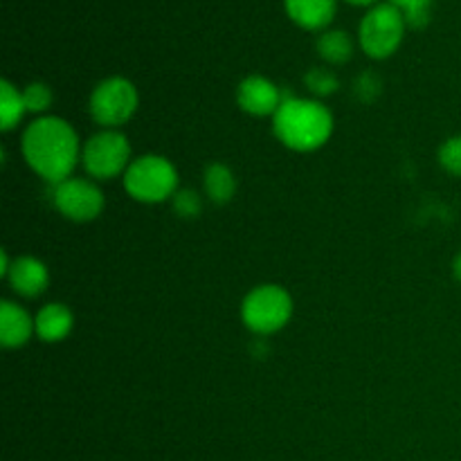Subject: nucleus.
Instances as JSON below:
<instances>
[{"label":"nucleus","mask_w":461,"mask_h":461,"mask_svg":"<svg viewBox=\"0 0 461 461\" xmlns=\"http://www.w3.org/2000/svg\"><path fill=\"white\" fill-rule=\"evenodd\" d=\"M23 156L41 178L59 185L70 178L79 160V140L61 117H41L23 135Z\"/></svg>","instance_id":"obj_1"},{"label":"nucleus","mask_w":461,"mask_h":461,"mask_svg":"<svg viewBox=\"0 0 461 461\" xmlns=\"http://www.w3.org/2000/svg\"><path fill=\"white\" fill-rule=\"evenodd\" d=\"M430 3L432 0H392V5L403 12L405 23L412 27H423L430 18Z\"/></svg>","instance_id":"obj_17"},{"label":"nucleus","mask_w":461,"mask_h":461,"mask_svg":"<svg viewBox=\"0 0 461 461\" xmlns=\"http://www.w3.org/2000/svg\"><path fill=\"white\" fill-rule=\"evenodd\" d=\"M25 113L27 108L23 102V93H18L9 81H3L0 84V126L3 131H12Z\"/></svg>","instance_id":"obj_15"},{"label":"nucleus","mask_w":461,"mask_h":461,"mask_svg":"<svg viewBox=\"0 0 461 461\" xmlns=\"http://www.w3.org/2000/svg\"><path fill=\"white\" fill-rule=\"evenodd\" d=\"M124 187L135 201L162 203L169 196H176L178 174L167 158L142 156L131 162L126 169Z\"/></svg>","instance_id":"obj_3"},{"label":"nucleus","mask_w":461,"mask_h":461,"mask_svg":"<svg viewBox=\"0 0 461 461\" xmlns=\"http://www.w3.org/2000/svg\"><path fill=\"white\" fill-rule=\"evenodd\" d=\"M54 205L66 219L86 223L102 214L104 194L90 180L68 178L54 189Z\"/></svg>","instance_id":"obj_8"},{"label":"nucleus","mask_w":461,"mask_h":461,"mask_svg":"<svg viewBox=\"0 0 461 461\" xmlns=\"http://www.w3.org/2000/svg\"><path fill=\"white\" fill-rule=\"evenodd\" d=\"M286 12L297 25L320 30L329 25L336 14V0H286Z\"/></svg>","instance_id":"obj_12"},{"label":"nucleus","mask_w":461,"mask_h":461,"mask_svg":"<svg viewBox=\"0 0 461 461\" xmlns=\"http://www.w3.org/2000/svg\"><path fill=\"white\" fill-rule=\"evenodd\" d=\"M7 279L18 295L36 297L48 288L50 273L43 261L34 259V257H21L12 264Z\"/></svg>","instance_id":"obj_10"},{"label":"nucleus","mask_w":461,"mask_h":461,"mask_svg":"<svg viewBox=\"0 0 461 461\" xmlns=\"http://www.w3.org/2000/svg\"><path fill=\"white\" fill-rule=\"evenodd\" d=\"M72 313L63 304H48L36 315V333L45 342H61L72 331Z\"/></svg>","instance_id":"obj_13"},{"label":"nucleus","mask_w":461,"mask_h":461,"mask_svg":"<svg viewBox=\"0 0 461 461\" xmlns=\"http://www.w3.org/2000/svg\"><path fill=\"white\" fill-rule=\"evenodd\" d=\"M439 162L448 174L461 176V135L446 140L439 149Z\"/></svg>","instance_id":"obj_19"},{"label":"nucleus","mask_w":461,"mask_h":461,"mask_svg":"<svg viewBox=\"0 0 461 461\" xmlns=\"http://www.w3.org/2000/svg\"><path fill=\"white\" fill-rule=\"evenodd\" d=\"M237 99L239 106L246 113H250V115L255 117H266L277 113V108L282 106L284 102V95L279 93V88L273 81L266 79V77L255 75L241 81Z\"/></svg>","instance_id":"obj_9"},{"label":"nucleus","mask_w":461,"mask_h":461,"mask_svg":"<svg viewBox=\"0 0 461 461\" xmlns=\"http://www.w3.org/2000/svg\"><path fill=\"white\" fill-rule=\"evenodd\" d=\"M306 86H309L315 95H331L336 93L338 79L333 72L322 70V68H315V70H311L309 75H306Z\"/></svg>","instance_id":"obj_20"},{"label":"nucleus","mask_w":461,"mask_h":461,"mask_svg":"<svg viewBox=\"0 0 461 461\" xmlns=\"http://www.w3.org/2000/svg\"><path fill=\"white\" fill-rule=\"evenodd\" d=\"M291 313V295L282 286H275V284H264V286L248 293L241 306V318L246 327L250 331L259 333V336H268V333L286 327Z\"/></svg>","instance_id":"obj_4"},{"label":"nucleus","mask_w":461,"mask_h":461,"mask_svg":"<svg viewBox=\"0 0 461 461\" xmlns=\"http://www.w3.org/2000/svg\"><path fill=\"white\" fill-rule=\"evenodd\" d=\"M318 50L329 63H345L349 61L351 52H354V43H351V39L345 32L333 30L320 36Z\"/></svg>","instance_id":"obj_16"},{"label":"nucleus","mask_w":461,"mask_h":461,"mask_svg":"<svg viewBox=\"0 0 461 461\" xmlns=\"http://www.w3.org/2000/svg\"><path fill=\"white\" fill-rule=\"evenodd\" d=\"M405 16L396 5H378L360 23V45L374 59H385L401 45Z\"/></svg>","instance_id":"obj_5"},{"label":"nucleus","mask_w":461,"mask_h":461,"mask_svg":"<svg viewBox=\"0 0 461 461\" xmlns=\"http://www.w3.org/2000/svg\"><path fill=\"white\" fill-rule=\"evenodd\" d=\"M205 192L207 196L214 203L223 205V203L232 201L234 192H237V180H234V174L225 165H214L207 167L205 171Z\"/></svg>","instance_id":"obj_14"},{"label":"nucleus","mask_w":461,"mask_h":461,"mask_svg":"<svg viewBox=\"0 0 461 461\" xmlns=\"http://www.w3.org/2000/svg\"><path fill=\"white\" fill-rule=\"evenodd\" d=\"M81 160H84L86 171L97 180H108L126 174L131 165L129 140L120 131H102V133L93 135L81 149Z\"/></svg>","instance_id":"obj_7"},{"label":"nucleus","mask_w":461,"mask_h":461,"mask_svg":"<svg viewBox=\"0 0 461 461\" xmlns=\"http://www.w3.org/2000/svg\"><path fill=\"white\" fill-rule=\"evenodd\" d=\"M174 205H176V212L183 216H196L198 212H201V201H198L196 194L189 192V189H185V192H176Z\"/></svg>","instance_id":"obj_21"},{"label":"nucleus","mask_w":461,"mask_h":461,"mask_svg":"<svg viewBox=\"0 0 461 461\" xmlns=\"http://www.w3.org/2000/svg\"><path fill=\"white\" fill-rule=\"evenodd\" d=\"M349 3H354V5H369V3H374V0H349Z\"/></svg>","instance_id":"obj_23"},{"label":"nucleus","mask_w":461,"mask_h":461,"mask_svg":"<svg viewBox=\"0 0 461 461\" xmlns=\"http://www.w3.org/2000/svg\"><path fill=\"white\" fill-rule=\"evenodd\" d=\"M138 108V90L124 77L104 79L90 97V115L99 126L117 129L133 117Z\"/></svg>","instance_id":"obj_6"},{"label":"nucleus","mask_w":461,"mask_h":461,"mask_svg":"<svg viewBox=\"0 0 461 461\" xmlns=\"http://www.w3.org/2000/svg\"><path fill=\"white\" fill-rule=\"evenodd\" d=\"M453 273H455V277H457L461 282V252H459L457 259H455V264H453Z\"/></svg>","instance_id":"obj_22"},{"label":"nucleus","mask_w":461,"mask_h":461,"mask_svg":"<svg viewBox=\"0 0 461 461\" xmlns=\"http://www.w3.org/2000/svg\"><path fill=\"white\" fill-rule=\"evenodd\" d=\"M273 129L279 142L293 151H315L331 138L333 117L320 102L284 95L282 106L273 115Z\"/></svg>","instance_id":"obj_2"},{"label":"nucleus","mask_w":461,"mask_h":461,"mask_svg":"<svg viewBox=\"0 0 461 461\" xmlns=\"http://www.w3.org/2000/svg\"><path fill=\"white\" fill-rule=\"evenodd\" d=\"M36 331V322L14 302H3L0 306V342L7 349L23 347Z\"/></svg>","instance_id":"obj_11"},{"label":"nucleus","mask_w":461,"mask_h":461,"mask_svg":"<svg viewBox=\"0 0 461 461\" xmlns=\"http://www.w3.org/2000/svg\"><path fill=\"white\" fill-rule=\"evenodd\" d=\"M23 102H25L27 113H43L52 104V90L45 84H30L23 90Z\"/></svg>","instance_id":"obj_18"}]
</instances>
